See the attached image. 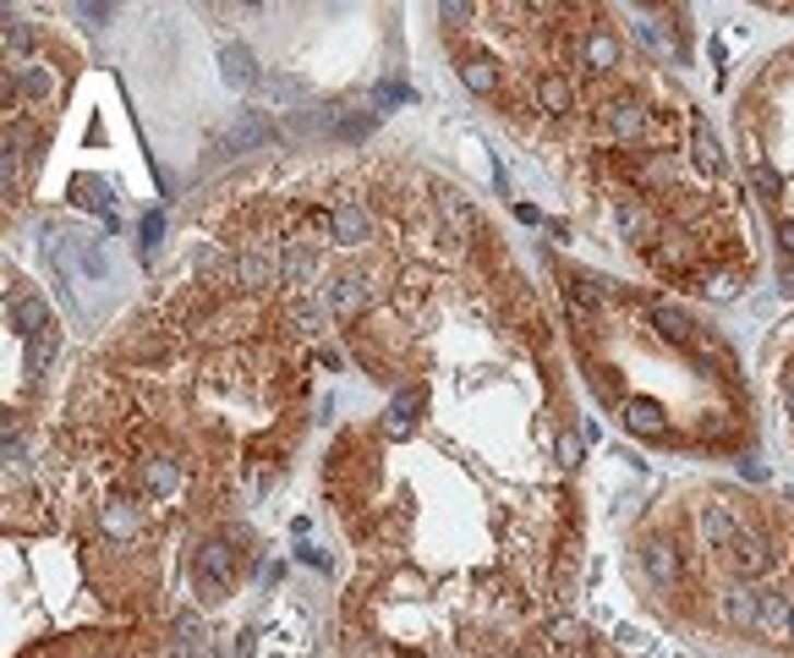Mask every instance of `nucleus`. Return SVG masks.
<instances>
[{
    "instance_id": "nucleus-1",
    "label": "nucleus",
    "mask_w": 794,
    "mask_h": 658,
    "mask_svg": "<svg viewBox=\"0 0 794 658\" xmlns=\"http://www.w3.org/2000/svg\"><path fill=\"white\" fill-rule=\"evenodd\" d=\"M99 538H105L110 549H132V543L143 538V505H138L127 489H116V494L99 500Z\"/></svg>"
},
{
    "instance_id": "nucleus-2",
    "label": "nucleus",
    "mask_w": 794,
    "mask_h": 658,
    "mask_svg": "<svg viewBox=\"0 0 794 658\" xmlns=\"http://www.w3.org/2000/svg\"><path fill=\"white\" fill-rule=\"evenodd\" d=\"M329 236H334V247H362L372 236V209H367L362 192L329 198Z\"/></svg>"
},
{
    "instance_id": "nucleus-3",
    "label": "nucleus",
    "mask_w": 794,
    "mask_h": 658,
    "mask_svg": "<svg viewBox=\"0 0 794 658\" xmlns=\"http://www.w3.org/2000/svg\"><path fill=\"white\" fill-rule=\"evenodd\" d=\"M581 67H592V72H619L625 67V39L608 28V23H586L581 28Z\"/></svg>"
},
{
    "instance_id": "nucleus-4",
    "label": "nucleus",
    "mask_w": 794,
    "mask_h": 658,
    "mask_svg": "<svg viewBox=\"0 0 794 658\" xmlns=\"http://www.w3.org/2000/svg\"><path fill=\"white\" fill-rule=\"evenodd\" d=\"M641 565L657 587H679L685 581V554L674 549V538H647L641 543Z\"/></svg>"
},
{
    "instance_id": "nucleus-5",
    "label": "nucleus",
    "mask_w": 794,
    "mask_h": 658,
    "mask_svg": "<svg viewBox=\"0 0 794 658\" xmlns=\"http://www.w3.org/2000/svg\"><path fill=\"white\" fill-rule=\"evenodd\" d=\"M532 105H537L543 116H570V110H576V83H570L565 72H537V78H532Z\"/></svg>"
},
{
    "instance_id": "nucleus-6",
    "label": "nucleus",
    "mask_w": 794,
    "mask_h": 658,
    "mask_svg": "<svg viewBox=\"0 0 794 658\" xmlns=\"http://www.w3.org/2000/svg\"><path fill=\"white\" fill-rule=\"evenodd\" d=\"M7 313H12V324H17V336H23V341L45 336V329H56V324H50V302H45V296L7 291Z\"/></svg>"
},
{
    "instance_id": "nucleus-7",
    "label": "nucleus",
    "mask_w": 794,
    "mask_h": 658,
    "mask_svg": "<svg viewBox=\"0 0 794 658\" xmlns=\"http://www.w3.org/2000/svg\"><path fill=\"white\" fill-rule=\"evenodd\" d=\"M690 160H696V171H701V176H728V160H723V149H718V138H712V121H707V116H696V121H690Z\"/></svg>"
},
{
    "instance_id": "nucleus-8",
    "label": "nucleus",
    "mask_w": 794,
    "mask_h": 658,
    "mask_svg": "<svg viewBox=\"0 0 794 658\" xmlns=\"http://www.w3.org/2000/svg\"><path fill=\"white\" fill-rule=\"evenodd\" d=\"M619 412H625V428H630V434H641V439H668V423H663V407H657V401L630 396Z\"/></svg>"
},
{
    "instance_id": "nucleus-9",
    "label": "nucleus",
    "mask_w": 794,
    "mask_h": 658,
    "mask_svg": "<svg viewBox=\"0 0 794 658\" xmlns=\"http://www.w3.org/2000/svg\"><path fill=\"white\" fill-rule=\"evenodd\" d=\"M461 83L472 89V94H483V99H499V67H494V56H466L461 61Z\"/></svg>"
},
{
    "instance_id": "nucleus-10",
    "label": "nucleus",
    "mask_w": 794,
    "mask_h": 658,
    "mask_svg": "<svg viewBox=\"0 0 794 658\" xmlns=\"http://www.w3.org/2000/svg\"><path fill=\"white\" fill-rule=\"evenodd\" d=\"M220 61H225V78H230L236 89H258V83H263L258 61H252V56H247L241 45H225V56H220Z\"/></svg>"
},
{
    "instance_id": "nucleus-11",
    "label": "nucleus",
    "mask_w": 794,
    "mask_h": 658,
    "mask_svg": "<svg viewBox=\"0 0 794 658\" xmlns=\"http://www.w3.org/2000/svg\"><path fill=\"white\" fill-rule=\"evenodd\" d=\"M28 50H34V23L7 12V67H23V61H28Z\"/></svg>"
},
{
    "instance_id": "nucleus-12",
    "label": "nucleus",
    "mask_w": 794,
    "mask_h": 658,
    "mask_svg": "<svg viewBox=\"0 0 794 658\" xmlns=\"http://www.w3.org/2000/svg\"><path fill=\"white\" fill-rule=\"evenodd\" d=\"M696 291L712 302H728V296H739V269H707V274H696Z\"/></svg>"
},
{
    "instance_id": "nucleus-13",
    "label": "nucleus",
    "mask_w": 794,
    "mask_h": 658,
    "mask_svg": "<svg viewBox=\"0 0 794 658\" xmlns=\"http://www.w3.org/2000/svg\"><path fill=\"white\" fill-rule=\"evenodd\" d=\"M554 456H559V467H581L586 439H581V428H576V423H565V428L554 434Z\"/></svg>"
},
{
    "instance_id": "nucleus-14",
    "label": "nucleus",
    "mask_w": 794,
    "mask_h": 658,
    "mask_svg": "<svg viewBox=\"0 0 794 658\" xmlns=\"http://www.w3.org/2000/svg\"><path fill=\"white\" fill-rule=\"evenodd\" d=\"M154 247H159V214L143 220V231H138V258H154Z\"/></svg>"
},
{
    "instance_id": "nucleus-15",
    "label": "nucleus",
    "mask_w": 794,
    "mask_h": 658,
    "mask_svg": "<svg viewBox=\"0 0 794 658\" xmlns=\"http://www.w3.org/2000/svg\"><path fill=\"white\" fill-rule=\"evenodd\" d=\"M439 17H445L450 28H466V23L477 17V7H461V0H455V7H439Z\"/></svg>"
},
{
    "instance_id": "nucleus-16",
    "label": "nucleus",
    "mask_w": 794,
    "mask_h": 658,
    "mask_svg": "<svg viewBox=\"0 0 794 658\" xmlns=\"http://www.w3.org/2000/svg\"><path fill=\"white\" fill-rule=\"evenodd\" d=\"M778 247L794 258V220H783V214H778Z\"/></svg>"
},
{
    "instance_id": "nucleus-17",
    "label": "nucleus",
    "mask_w": 794,
    "mask_h": 658,
    "mask_svg": "<svg viewBox=\"0 0 794 658\" xmlns=\"http://www.w3.org/2000/svg\"><path fill=\"white\" fill-rule=\"evenodd\" d=\"M789 642H794V620H789Z\"/></svg>"
}]
</instances>
